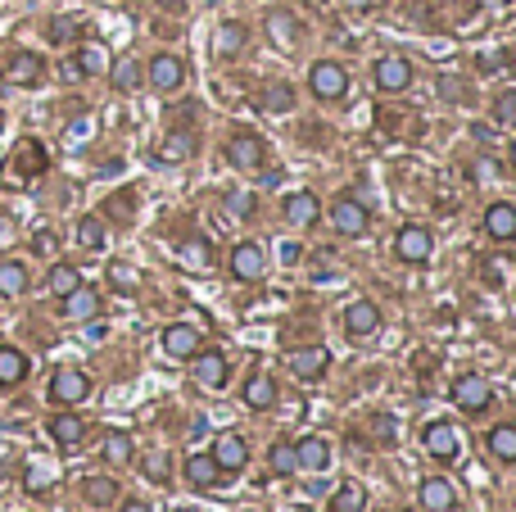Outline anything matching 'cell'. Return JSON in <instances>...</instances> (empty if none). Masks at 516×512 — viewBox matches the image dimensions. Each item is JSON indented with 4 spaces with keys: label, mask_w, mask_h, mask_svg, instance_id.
<instances>
[{
    "label": "cell",
    "mask_w": 516,
    "mask_h": 512,
    "mask_svg": "<svg viewBox=\"0 0 516 512\" xmlns=\"http://www.w3.org/2000/svg\"><path fill=\"white\" fill-rule=\"evenodd\" d=\"M87 395H91V377L78 372V368H59V372L50 377V404H59V408L82 404Z\"/></svg>",
    "instance_id": "1"
},
{
    "label": "cell",
    "mask_w": 516,
    "mask_h": 512,
    "mask_svg": "<svg viewBox=\"0 0 516 512\" xmlns=\"http://www.w3.org/2000/svg\"><path fill=\"white\" fill-rule=\"evenodd\" d=\"M309 87H313L317 100H340V96L349 91V73H344V64L322 59V64H313V73H309Z\"/></svg>",
    "instance_id": "2"
},
{
    "label": "cell",
    "mask_w": 516,
    "mask_h": 512,
    "mask_svg": "<svg viewBox=\"0 0 516 512\" xmlns=\"http://www.w3.org/2000/svg\"><path fill=\"white\" fill-rule=\"evenodd\" d=\"M372 78H376V91H408V82H412V59H403V55H381L376 59V68H372Z\"/></svg>",
    "instance_id": "3"
},
{
    "label": "cell",
    "mask_w": 516,
    "mask_h": 512,
    "mask_svg": "<svg viewBox=\"0 0 516 512\" xmlns=\"http://www.w3.org/2000/svg\"><path fill=\"white\" fill-rule=\"evenodd\" d=\"M367 209H362V200H353V195H340L335 204H331V227L340 232V236H362L367 232Z\"/></svg>",
    "instance_id": "4"
},
{
    "label": "cell",
    "mask_w": 516,
    "mask_h": 512,
    "mask_svg": "<svg viewBox=\"0 0 516 512\" xmlns=\"http://www.w3.org/2000/svg\"><path fill=\"white\" fill-rule=\"evenodd\" d=\"M453 399H458V408H462V413H485V408L494 404V386H489L485 377L467 372V377H458V381H453Z\"/></svg>",
    "instance_id": "5"
},
{
    "label": "cell",
    "mask_w": 516,
    "mask_h": 512,
    "mask_svg": "<svg viewBox=\"0 0 516 512\" xmlns=\"http://www.w3.org/2000/svg\"><path fill=\"white\" fill-rule=\"evenodd\" d=\"M430 250H435V236H430L426 227H417V223L399 227V236H394V254H399L403 263H426Z\"/></svg>",
    "instance_id": "6"
},
{
    "label": "cell",
    "mask_w": 516,
    "mask_h": 512,
    "mask_svg": "<svg viewBox=\"0 0 516 512\" xmlns=\"http://www.w3.org/2000/svg\"><path fill=\"white\" fill-rule=\"evenodd\" d=\"M145 82H150L155 91H177L186 82V68L177 55H155L150 64H145Z\"/></svg>",
    "instance_id": "7"
},
{
    "label": "cell",
    "mask_w": 516,
    "mask_h": 512,
    "mask_svg": "<svg viewBox=\"0 0 516 512\" xmlns=\"http://www.w3.org/2000/svg\"><path fill=\"white\" fill-rule=\"evenodd\" d=\"M213 463L223 467V476H227V472H241V467L250 463V445L241 440L236 431H223V435L213 440Z\"/></svg>",
    "instance_id": "8"
},
{
    "label": "cell",
    "mask_w": 516,
    "mask_h": 512,
    "mask_svg": "<svg viewBox=\"0 0 516 512\" xmlns=\"http://www.w3.org/2000/svg\"><path fill=\"white\" fill-rule=\"evenodd\" d=\"M263 268H267V259H263V245H258V241H241V245L232 250V277H236V281H258Z\"/></svg>",
    "instance_id": "9"
},
{
    "label": "cell",
    "mask_w": 516,
    "mask_h": 512,
    "mask_svg": "<svg viewBox=\"0 0 516 512\" xmlns=\"http://www.w3.org/2000/svg\"><path fill=\"white\" fill-rule=\"evenodd\" d=\"M417 499H421L426 512H453V508H458V490H453L444 476H426L421 490H417Z\"/></svg>",
    "instance_id": "10"
},
{
    "label": "cell",
    "mask_w": 516,
    "mask_h": 512,
    "mask_svg": "<svg viewBox=\"0 0 516 512\" xmlns=\"http://www.w3.org/2000/svg\"><path fill=\"white\" fill-rule=\"evenodd\" d=\"M46 431H50V440L63 445V449H78V445L87 440V422H82L78 413H55V417L46 422Z\"/></svg>",
    "instance_id": "11"
},
{
    "label": "cell",
    "mask_w": 516,
    "mask_h": 512,
    "mask_svg": "<svg viewBox=\"0 0 516 512\" xmlns=\"http://www.w3.org/2000/svg\"><path fill=\"white\" fill-rule=\"evenodd\" d=\"M326 368H331V354L322 345H309V349H294L290 354V372L300 377V381H317Z\"/></svg>",
    "instance_id": "12"
},
{
    "label": "cell",
    "mask_w": 516,
    "mask_h": 512,
    "mask_svg": "<svg viewBox=\"0 0 516 512\" xmlns=\"http://www.w3.org/2000/svg\"><path fill=\"white\" fill-rule=\"evenodd\" d=\"M426 449H430L435 458H444V463H453V458L462 454V440H458V431H453V422H430V426H426Z\"/></svg>",
    "instance_id": "13"
},
{
    "label": "cell",
    "mask_w": 516,
    "mask_h": 512,
    "mask_svg": "<svg viewBox=\"0 0 516 512\" xmlns=\"http://www.w3.org/2000/svg\"><path fill=\"white\" fill-rule=\"evenodd\" d=\"M41 78H46V64H41V55L19 50V55L5 64V82H10V87H37Z\"/></svg>",
    "instance_id": "14"
},
{
    "label": "cell",
    "mask_w": 516,
    "mask_h": 512,
    "mask_svg": "<svg viewBox=\"0 0 516 512\" xmlns=\"http://www.w3.org/2000/svg\"><path fill=\"white\" fill-rule=\"evenodd\" d=\"M195 381H199L204 390H223V386H227V358L217 354V349L195 354Z\"/></svg>",
    "instance_id": "15"
},
{
    "label": "cell",
    "mask_w": 516,
    "mask_h": 512,
    "mask_svg": "<svg viewBox=\"0 0 516 512\" xmlns=\"http://www.w3.org/2000/svg\"><path fill=\"white\" fill-rule=\"evenodd\" d=\"M381 327V309L372 304V300H353L349 309H344V331L349 336H372Z\"/></svg>",
    "instance_id": "16"
},
{
    "label": "cell",
    "mask_w": 516,
    "mask_h": 512,
    "mask_svg": "<svg viewBox=\"0 0 516 512\" xmlns=\"http://www.w3.org/2000/svg\"><path fill=\"white\" fill-rule=\"evenodd\" d=\"M485 232L494 241H516V204H507V200L489 204L485 209Z\"/></svg>",
    "instance_id": "17"
},
{
    "label": "cell",
    "mask_w": 516,
    "mask_h": 512,
    "mask_svg": "<svg viewBox=\"0 0 516 512\" xmlns=\"http://www.w3.org/2000/svg\"><path fill=\"white\" fill-rule=\"evenodd\" d=\"M317 213H322V204H317L313 191H294V195H285V223H294V227H313V223H317Z\"/></svg>",
    "instance_id": "18"
},
{
    "label": "cell",
    "mask_w": 516,
    "mask_h": 512,
    "mask_svg": "<svg viewBox=\"0 0 516 512\" xmlns=\"http://www.w3.org/2000/svg\"><path fill=\"white\" fill-rule=\"evenodd\" d=\"M46 150H41V141H23L19 145V155L10 159V173L19 177V182H28V177H37V173H46Z\"/></svg>",
    "instance_id": "19"
},
{
    "label": "cell",
    "mask_w": 516,
    "mask_h": 512,
    "mask_svg": "<svg viewBox=\"0 0 516 512\" xmlns=\"http://www.w3.org/2000/svg\"><path fill=\"white\" fill-rule=\"evenodd\" d=\"M63 318H72V322H91V318H100V295L91 286H78L72 295H63Z\"/></svg>",
    "instance_id": "20"
},
{
    "label": "cell",
    "mask_w": 516,
    "mask_h": 512,
    "mask_svg": "<svg viewBox=\"0 0 516 512\" xmlns=\"http://www.w3.org/2000/svg\"><path fill=\"white\" fill-rule=\"evenodd\" d=\"M164 354H168V358H195V354H199V331L186 327V322L168 327V331H164Z\"/></svg>",
    "instance_id": "21"
},
{
    "label": "cell",
    "mask_w": 516,
    "mask_h": 512,
    "mask_svg": "<svg viewBox=\"0 0 516 512\" xmlns=\"http://www.w3.org/2000/svg\"><path fill=\"white\" fill-rule=\"evenodd\" d=\"M232 164L241 168V173H254L258 164H263V141L258 136H250V132H241V136H232Z\"/></svg>",
    "instance_id": "22"
},
{
    "label": "cell",
    "mask_w": 516,
    "mask_h": 512,
    "mask_svg": "<svg viewBox=\"0 0 516 512\" xmlns=\"http://www.w3.org/2000/svg\"><path fill=\"white\" fill-rule=\"evenodd\" d=\"M294 458H300V467H309V472H326L331 467V445L322 435H309V440L294 445Z\"/></svg>",
    "instance_id": "23"
},
{
    "label": "cell",
    "mask_w": 516,
    "mask_h": 512,
    "mask_svg": "<svg viewBox=\"0 0 516 512\" xmlns=\"http://www.w3.org/2000/svg\"><path fill=\"white\" fill-rule=\"evenodd\" d=\"M186 481H190L195 490H208V485L223 481V467L213 463V454H190V458H186Z\"/></svg>",
    "instance_id": "24"
},
{
    "label": "cell",
    "mask_w": 516,
    "mask_h": 512,
    "mask_svg": "<svg viewBox=\"0 0 516 512\" xmlns=\"http://www.w3.org/2000/svg\"><path fill=\"white\" fill-rule=\"evenodd\" d=\"M28 377V354L14 345H0V386H19Z\"/></svg>",
    "instance_id": "25"
},
{
    "label": "cell",
    "mask_w": 516,
    "mask_h": 512,
    "mask_svg": "<svg viewBox=\"0 0 516 512\" xmlns=\"http://www.w3.org/2000/svg\"><path fill=\"white\" fill-rule=\"evenodd\" d=\"M245 404H250L254 413H267V408L276 404V381L263 377V372H254V377L245 381Z\"/></svg>",
    "instance_id": "26"
},
{
    "label": "cell",
    "mask_w": 516,
    "mask_h": 512,
    "mask_svg": "<svg viewBox=\"0 0 516 512\" xmlns=\"http://www.w3.org/2000/svg\"><path fill=\"white\" fill-rule=\"evenodd\" d=\"M28 290V268L19 259H0V295L5 300H19Z\"/></svg>",
    "instance_id": "27"
},
{
    "label": "cell",
    "mask_w": 516,
    "mask_h": 512,
    "mask_svg": "<svg viewBox=\"0 0 516 512\" xmlns=\"http://www.w3.org/2000/svg\"><path fill=\"white\" fill-rule=\"evenodd\" d=\"M485 445H489V454H494L498 463H516V422H503V426H494Z\"/></svg>",
    "instance_id": "28"
},
{
    "label": "cell",
    "mask_w": 516,
    "mask_h": 512,
    "mask_svg": "<svg viewBox=\"0 0 516 512\" xmlns=\"http://www.w3.org/2000/svg\"><path fill=\"white\" fill-rule=\"evenodd\" d=\"M82 499H87L91 508H109V503L118 499V481H114V476H87V481H82Z\"/></svg>",
    "instance_id": "29"
},
{
    "label": "cell",
    "mask_w": 516,
    "mask_h": 512,
    "mask_svg": "<svg viewBox=\"0 0 516 512\" xmlns=\"http://www.w3.org/2000/svg\"><path fill=\"white\" fill-rule=\"evenodd\" d=\"M190 150H195V136H190V132H173V136H164V145L155 150V159L182 164V159H190Z\"/></svg>",
    "instance_id": "30"
},
{
    "label": "cell",
    "mask_w": 516,
    "mask_h": 512,
    "mask_svg": "<svg viewBox=\"0 0 516 512\" xmlns=\"http://www.w3.org/2000/svg\"><path fill=\"white\" fill-rule=\"evenodd\" d=\"M46 286H50V295H72V290H78L82 286V272L78 268H72V263H55L50 268V277H46Z\"/></svg>",
    "instance_id": "31"
},
{
    "label": "cell",
    "mask_w": 516,
    "mask_h": 512,
    "mask_svg": "<svg viewBox=\"0 0 516 512\" xmlns=\"http://www.w3.org/2000/svg\"><path fill=\"white\" fill-rule=\"evenodd\" d=\"M362 508H367V490H362L358 481L335 485V494H331V512H362Z\"/></svg>",
    "instance_id": "32"
},
{
    "label": "cell",
    "mask_w": 516,
    "mask_h": 512,
    "mask_svg": "<svg viewBox=\"0 0 516 512\" xmlns=\"http://www.w3.org/2000/svg\"><path fill=\"white\" fill-rule=\"evenodd\" d=\"M72 68H78V78H91V73H105V68H109V50L91 41V46H82V50H78V59H72Z\"/></svg>",
    "instance_id": "33"
},
{
    "label": "cell",
    "mask_w": 516,
    "mask_h": 512,
    "mask_svg": "<svg viewBox=\"0 0 516 512\" xmlns=\"http://www.w3.org/2000/svg\"><path fill=\"white\" fill-rule=\"evenodd\" d=\"M267 467H272V476H294V472H300V458H294V445H290V440L272 445V454H267Z\"/></svg>",
    "instance_id": "34"
},
{
    "label": "cell",
    "mask_w": 516,
    "mask_h": 512,
    "mask_svg": "<svg viewBox=\"0 0 516 512\" xmlns=\"http://www.w3.org/2000/svg\"><path fill=\"white\" fill-rule=\"evenodd\" d=\"M294 32H300L294 14H285V10H272V14H267V37H276L281 46H294Z\"/></svg>",
    "instance_id": "35"
},
{
    "label": "cell",
    "mask_w": 516,
    "mask_h": 512,
    "mask_svg": "<svg viewBox=\"0 0 516 512\" xmlns=\"http://www.w3.org/2000/svg\"><path fill=\"white\" fill-rule=\"evenodd\" d=\"M131 454H136L131 435H123V431H109V435H105V463H131Z\"/></svg>",
    "instance_id": "36"
},
{
    "label": "cell",
    "mask_w": 516,
    "mask_h": 512,
    "mask_svg": "<svg viewBox=\"0 0 516 512\" xmlns=\"http://www.w3.org/2000/svg\"><path fill=\"white\" fill-rule=\"evenodd\" d=\"M263 109H267V114H285V109H294V87L272 82V87L263 91Z\"/></svg>",
    "instance_id": "37"
},
{
    "label": "cell",
    "mask_w": 516,
    "mask_h": 512,
    "mask_svg": "<svg viewBox=\"0 0 516 512\" xmlns=\"http://www.w3.org/2000/svg\"><path fill=\"white\" fill-rule=\"evenodd\" d=\"M213 46H217V55H236V50L245 46V28H241V23H223Z\"/></svg>",
    "instance_id": "38"
},
{
    "label": "cell",
    "mask_w": 516,
    "mask_h": 512,
    "mask_svg": "<svg viewBox=\"0 0 516 512\" xmlns=\"http://www.w3.org/2000/svg\"><path fill=\"white\" fill-rule=\"evenodd\" d=\"M78 241H82V250H105V223H100V218H82Z\"/></svg>",
    "instance_id": "39"
},
{
    "label": "cell",
    "mask_w": 516,
    "mask_h": 512,
    "mask_svg": "<svg viewBox=\"0 0 516 512\" xmlns=\"http://www.w3.org/2000/svg\"><path fill=\"white\" fill-rule=\"evenodd\" d=\"M109 78H114V87H118V91H131V87L140 82V68H136L131 59H118V64H114V73H109Z\"/></svg>",
    "instance_id": "40"
},
{
    "label": "cell",
    "mask_w": 516,
    "mask_h": 512,
    "mask_svg": "<svg viewBox=\"0 0 516 512\" xmlns=\"http://www.w3.org/2000/svg\"><path fill=\"white\" fill-rule=\"evenodd\" d=\"M494 118L507 123V127H516V91H503V96L494 100Z\"/></svg>",
    "instance_id": "41"
},
{
    "label": "cell",
    "mask_w": 516,
    "mask_h": 512,
    "mask_svg": "<svg viewBox=\"0 0 516 512\" xmlns=\"http://www.w3.org/2000/svg\"><path fill=\"white\" fill-rule=\"evenodd\" d=\"M182 263H186V268H208V250H204V241H186V245H182Z\"/></svg>",
    "instance_id": "42"
},
{
    "label": "cell",
    "mask_w": 516,
    "mask_h": 512,
    "mask_svg": "<svg viewBox=\"0 0 516 512\" xmlns=\"http://www.w3.org/2000/svg\"><path fill=\"white\" fill-rule=\"evenodd\" d=\"M72 32H78V23H72V19H55L50 23V41H68Z\"/></svg>",
    "instance_id": "43"
},
{
    "label": "cell",
    "mask_w": 516,
    "mask_h": 512,
    "mask_svg": "<svg viewBox=\"0 0 516 512\" xmlns=\"http://www.w3.org/2000/svg\"><path fill=\"white\" fill-rule=\"evenodd\" d=\"M145 476H150V481H168V463H164V458H150V463H145Z\"/></svg>",
    "instance_id": "44"
},
{
    "label": "cell",
    "mask_w": 516,
    "mask_h": 512,
    "mask_svg": "<svg viewBox=\"0 0 516 512\" xmlns=\"http://www.w3.org/2000/svg\"><path fill=\"white\" fill-rule=\"evenodd\" d=\"M232 213L250 218V213H254V195H232Z\"/></svg>",
    "instance_id": "45"
},
{
    "label": "cell",
    "mask_w": 516,
    "mask_h": 512,
    "mask_svg": "<svg viewBox=\"0 0 516 512\" xmlns=\"http://www.w3.org/2000/svg\"><path fill=\"white\" fill-rule=\"evenodd\" d=\"M46 481H50V472H46V467H32V472H28V490H41Z\"/></svg>",
    "instance_id": "46"
},
{
    "label": "cell",
    "mask_w": 516,
    "mask_h": 512,
    "mask_svg": "<svg viewBox=\"0 0 516 512\" xmlns=\"http://www.w3.org/2000/svg\"><path fill=\"white\" fill-rule=\"evenodd\" d=\"M32 250H41V254H50V250H55V236H50V232H37V241H32Z\"/></svg>",
    "instance_id": "47"
},
{
    "label": "cell",
    "mask_w": 516,
    "mask_h": 512,
    "mask_svg": "<svg viewBox=\"0 0 516 512\" xmlns=\"http://www.w3.org/2000/svg\"><path fill=\"white\" fill-rule=\"evenodd\" d=\"M14 236V223H10V218H0V245H5Z\"/></svg>",
    "instance_id": "48"
},
{
    "label": "cell",
    "mask_w": 516,
    "mask_h": 512,
    "mask_svg": "<svg viewBox=\"0 0 516 512\" xmlns=\"http://www.w3.org/2000/svg\"><path fill=\"white\" fill-rule=\"evenodd\" d=\"M114 281H118V286H131V272H127V268L118 263V268H114Z\"/></svg>",
    "instance_id": "49"
},
{
    "label": "cell",
    "mask_w": 516,
    "mask_h": 512,
    "mask_svg": "<svg viewBox=\"0 0 516 512\" xmlns=\"http://www.w3.org/2000/svg\"><path fill=\"white\" fill-rule=\"evenodd\" d=\"M123 512H150V503H140V499H131V503H123Z\"/></svg>",
    "instance_id": "50"
},
{
    "label": "cell",
    "mask_w": 516,
    "mask_h": 512,
    "mask_svg": "<svg viewBox=\"0 0 516 512\" xmlns=\"http://www.w3.org/2000/svg\"><path fill=\"white\" fill-rule=\"evenodd\" d=\"M344 5H349V10H372L376 0H344Z\"/></svg>",
    "instance_id": "51"
},
{
    "label": "cell",
    "mask_w": 516,
    "mask_h": 512,
    "mask_svg": "<svg viewBox=\"0 0 516 512\" xmlns=\"http://www.w3.org/2000/svg\"><path fill=\"white\" fill-rule=\"evenodd\" d=\"M480 5H489V10H503V5H507V0H480Z\"/></svg>",
    "instance_id": "52"
},
{
    "label": "cell",
    "mask_w": 516,
    "mask_h": 512,
    "mask_svg": "<svg viewBox=\"0 0 516 512\" xmlns=\"http://www.w3.org/2000/svg\"><path fill=\"white\" fill-rule=\"evenodd\" d=\"M512 168H516V145H512Z\"/></svg>",
    "instance_id": "53"
},
{
    "label": "cell",
    "mask_w": 516,
    "mask_h": 512,
    "mask_svg": "<svg viewBox=\"0 0 516 512\" xmlns=\"http://www.w3.org/2000/svg\"><path fill=\"white\" fill-rule=\"evenodd\" d=\"M281 512H300V508H281Z\"/></svg>",
    "instance_id": "54"
},
{
    "label": "cell",
    "mask_w": 516,
    "mask_h": 512,
    "mask_svg": "<svg viewBox=\"0 0 516 512\" xmlns=\"http://www.w3.org/2000/svg\"><path fill=\"white\" fill-rule=\"evenodd\" d=\"M399 512H417V508H399Z\"/></svg>",
    "instance_id": "55"
}]
</instances>
